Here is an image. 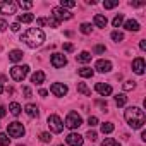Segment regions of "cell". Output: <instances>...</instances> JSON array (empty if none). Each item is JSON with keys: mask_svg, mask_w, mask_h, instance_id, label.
Segmentation results:
<instances>
[{"mask_svg": "<svg viewBox=\"0 0 146 146\" xmlns=\"http://www.w3.org/2000/svg\"><path fill=\"white\" fill-rule=\"evenodd\" d=\"M16 9L17 5L14 2H9V0H4V2H0V14H16Z\"/></svg>", "mask_w": 146, "mask_h": 146, "instance_id": "ba28073f", "label": "cell"}, {"mask_svg": "<svg viewBox=\"0 0 146 146\" xmlns=\"http://www.w3.org/2000/svg\"><path fill=\"white\" fill-rule=\"evenodd\" d=\"M62 48H64L65 52H74V45H72V43H64Z\"/></svg>", "mask_w": 146, "mask_h": 146, "instance_id": "74e56055", "label": "cell"}, {"mask_svg": "<svg viewBox=\"0 0 146 146\" xmlns=\"http://www.w3.org/2000/svg\"><path fill=\"white\" fill-rule=\"evenodd\" d=\"M7 28H9V24H7L4 19H0V31H5Z\"/></svg>", "mask_w": 146, "mask_h": 146, "instance_id": "b9f144b4", "label": "cell"}, {"mask_svg": "<svg viewBox=\"0 0 146 146\" xmlns=\"http://www.w3.org/2000/svg\"><path fill=\"white\" fill-rule=\"evenodd\" d=\"M7 132H9L11 137H23L24 132H26V129H24V125L21 122H11L7 125Z\"/></svg>", "mask_w": 146, "mask_h": 146, "instance_id": "277c9868", "label": "cell"}, {"mask_svg": "<svg viewBox=\"0 0 146 146\" xmlns=\"http://www.w3.org/2000/svg\"><path fill=\"white\" fill-rule=\"evenodd\" d=\"M17 146H24V144H17Z\"/></svg>", "mask_w": 146, "mask_h": 146, "instance_id": "f5cc1de1", "label": "cell"}, {"mask_svg": "<svg viewBox=\"0 0 146 146\" xmlns=\"http://www.w3.org/2000/svg\"><path fill=\"white\" fill-rule=\"evenodd\" d=\"M52 14H53V17L57 21H69V19H72V14L67 9H62V7H53Z\"/></svg>", "mask_w": 146, "mask_h": 146, "instance_id": "52a82bcc", "label": "cell"}, {"mask_svg": "<svg viewBox=\"0 0 146 146\" xmlns=\"http://www.w3.org/2000/svg\"><path fill=\"white\" fill-rule=\"evenodd\" d=\"M81 124H83V119H81V115H79L78 112H70V113L65 117V125H67L69 129H78Z\"/></svg>", "mask_w": 146, "mask_h": 146, "instance_id": "5b68a950", "label": "cell"}, {"mask_svg": "<svg viewBox=\"0 0 146 146\" xmlns=\"http://www.w3.org/2000/svg\"><path fill=\"white\" fill-rule=\"evenodd\" d=\"M139 48H141V50H146V40H143V41L139 43Z\"/></svg>", "mask_w": 146, "mask_h": 146, "instance_id": "c3c4849f", "label": "cell"}, {"mask_svg": "<svg viewBox=\"0 0 146 146\" xmlns=\"http://www.w3.org/2000/svg\"><path fill=\"white\" fill-rule=\"evenodd\" d=\"M112 40L117 41V43H120V41L124 40V35H122L120 31H112Z\"/></svg>", "mask_w": 146, "mask_h": 146, "instance_id": "1f68e13d", "label": "cell"}, {"mask_svg": "<svg viewBox=\"0 0 146 146\" xmlns=\"http://www.w3.org/2000/svg\"><path fill=\"white\" fill-rule=\"evenodd\" d=\"M9 110H11V113H12V115H16V117H17V115L21 113V110H23V108H21V105H19L17 102H12V103L9 105Z\"/></svg>", "mask_w": 146, "mask_h": 146, "instance_id": "44dd1931", "label": "cell"}, {"mask_svg": "<svg viewBox=\"0 0 146 146\" xmlns=\"http://www.w3.org/2000/svg\"><path fill=\"white\" fill-rule=\"evenodd\" d=\"M28 72H29V65H14L11 69V78L17 83L24 81V78L28 76Z\"/></svg>", "mask_w": 146, "mask_h": 146, "instance_id": "3957f363", "label": "cell"}, {"mask_svg": "<svg viewBox=\"0 0 146 146\" xmlns=\"http://www.w3.org/2000/svg\"><path fill=\"white\" fill-rule=\"evenodd\" d=\"M86 137H88L90 141H95V139L98 137V134H96L95 131H88V134H86Z\"/></svg>", "mask_w": 146, "mask_h": 146, "instance_id": "8d00e7d4", "label": "cell"}, {"mask_svg": "<svg viewBox=\"0 0 146 146\" xmlns=\"http://www.w3.org/2000/svg\"><path fill=\"white\" fill-rule=\"evenodd\" d=\"M83 141H84V137L81 134H78V132H70L65 137V143L70 144V146H83Z\"/></svg>", "mask_w": 146, "mask_h": 146, "instance_id": "9c48e42d", "label": "cell"}, {"mask_svg": "<svg viewBox=\"0 0 146 146\" xmlns=\"http://www.w3.org/2000/svg\"><path fill=\"white\" fill-rule=\"evenodd\" d=\"M48 93H46V90H40V96H46Z\"/></svg>", "mask_w": 146, "mask_h": 146, "instance_id": "681fc988", "label": "cell"}, {"mask_svg": "<svg viewBox=\"0 0 146 146\" xmlns=\"http://www.w3.org/2000/svg\"><path fill=\"white\" fill-rule=\"evenodd\" d=\"M76 58H78V62H83V64H86V62H90V60H91V53H90V52H81V53H79Z\"/></svg>", "mask_w": 146, "mask_h": 146, "instance_id": "7402d4cb", "label": "cell"}, {"mask_svg": "<svg viewBox=\"0 0 146 146\" xmlns=\"http://www.w3.org/2000/svg\"><path fill=\"white\" fill-rule=\"evenodd\" d=\"M124 28H125L127 31H139V23H137L136 19H129V21H125Z\"/></svg>", "mask_w": 146, "mask_h": 146, "instance_id": "2e32d148", "label": "cell"}, {"mask_svg": "<svg viewBox=\"0 0 146 146\" xmlns=\"http://www.w3.org/2000/svg\"><path fill=\"white\" fill-rule=\"evenodd\" d=\"M95 90L102 95V96H108V95H112V86L110 84H103V83H96V86H95Z\"/></svg>", "mask_w": 146, "mask_h": 146, "instance_id": "5bb4252c", "label": "cell"}, {"mask_svg": "<svg viewBox=\"0 0 146 146\" xmlns=\"http://www.w3.org/2000/svg\"><path fill=\"white\" fill-rule=\"evenodd\" d=\"M43 81H45V72L43 70H36L31 76V83L33 84H43Z\"/></svg>", "mask_w": 146, "mask_h": 146, "instance_id": "9a60e30c", "label": "cell"}, {"mask_svg": "<svg viewBox=\"0 0 146 146\" xmlns=\"http://www.w3.org/2000/svg\"><path fill=\"white\" fill-rule=\"evenodd\" d=\"M33 19H35L33 14H19V16H17V21H19V23H31Z\"/></svg>", "mask_w": 146, "mask_h": 146, "instance_id": "cb8c5ba5", "label": "cell"}, {"mask_svg": "<svg viewBox=\"0 0 146 146\" xmlns=\"http://www.w3.org/2000/svg\"><path fill=\"white\" fill-rule=\"evenodd\" d=\"M102 146H120V143L115 141L113 137H105L103 143H102Z\"/></svg>", "mask_w": 146, "mask_h": 146, "instance_id": "4316f807", "label": "cell"}, {"mask_svg": "<svg viewBox=\"0 0 146 146\" xmlns=\"http://www.w3.org/2000/svg\"><path fill=\"white\" fill-rule=\"evenodd\" d=\"M50 62H52V65H53L55 69H60V67H64V65L67 64V58H65V55H62V53H53L52 58H50Z\"/></svg>", "mask_w": 146, "mask_h": 146, "instance_id": "30bf717a", "label": "cell"}, {"mask_svg": "<svg viewBox=\"0 0 146 146\" xmlns=\"http://www.w3.org/2000/svg\"><path fill=\"white\" fill-rule=\"evenodd\" d=\"M24 110H26V113L29 115V117H38V107L36 105H33V103H28L26 107H24Z\"/></svg>", "mask_w": 146, "mask_h": 146, "instance_id": "ac0fdd59", "label": "cell"}, {"mask_svg": "<svg viewBox=\"0 0 146 146\" xmlns=\"http://www.w3.org/2000/svg\"><path fill=\"white\" fill-rule=\"evenodd\" d=\"M21 41H24L29 48H38L45 41V33L40 28H29L26 33H23Z\"/></svg>", "mask_w": 146, "mask_h": 146, "instance_id": "6da1fadb", "label": "cell"}, {"mask_svg": "<svg viewBox=\"0 0 146 146\" xmlns=\"http://www.w3.org/2000/svg\"><path fill=\"white\" fill-rule=\"evenodd\" d=\"M113 124L112 122H105V124H102V132L103 134H110V132H113Z\"/></svg>", "mask_w": 146, "mask_h": 146, "instance_id": "484cf974", "label": "cell"}, {"mask_svg": "<svg viewBox=\"0 0 146 146\" xmlns=\"http://www.w3.org/2000/svg\"><path fill=\"white\" fill-rule=\"evenodd\" d=\"M23 93H24V98H31V88L24 86V88H23Z\"/></svg>", "mask_w": 146, "mask_h": 146, "instance_id": "ab89813d", "label": "cell"}, {"mask_svg": "<svg viewBox=\"0 0 146 146\" xmlns=\"http://www.w3.org/2000/svg\"><path fill=\"white\" fill-rule=\"evenodd\" d=\"M76 5V2H74V0H60V7L62 9H70V7H74Z\"/></svg>", "mask_w": 146, "mask_h": 146, "instance_id": "f546056e", "label": "cell"}, {"mask_svg": "<svg viewBox=\"0 0 146 146\" xmlns=\"http://www.w3.org/2000/svg\"><path fill=\"white\" fill-rule=\"evenodd\" d=\"M23 57H24V53L21 50H12L9 53V60L11 62H19V60H23Z\"/></svg>", "mask_w": 146, "mask_h": 146, "instance_id": "e0dca14e", "label": "cell"}, {"mask_svg": "<svg viewBox=\"0 0 146 146\" xmlns=\"http://www.w3.org/2000/svg\"><path fill=\"white\" fill-rule=\"evenodd\" d=\"M93 21H95V24H96L98 28H105V26H107V17L102 16V14H96Z\"/></svg>", "mask_w": 146, "mask_h": 146, "instance_id": "d6986e66", "label": "cell"}, {"mask_svg": "<svg viewBox=\"0 0 146 146\" xmlns=\"http://www.w3.org/2000/svg\"><path fill=\"white\" fill-rule=\"evenodd\" d=\"M48 127H50L52 132L60 134V132L64 131V122L60 120L58 115H50V117H48Z\"/></svg>", "mask_w": 146, "mask_h": 146, "instance_id": "8992f818", "label": "cell"}, {"mask_svg": "<svg viewBox=\"0 0 146 146\" xmlns=\"http://www.w3.org/2000/svg\"><path fill=\"white\" fill-rule=\"evenodd\" d=\"M40 139H41L43 143H50V141H52V134H50V132H41V134H40Z\"/></svg>", "mask_w": 146, "mask_h": 146, "instance_id": "836d02e7", "label": "cell"}, {"mask_svg": "<svg viewBox=\"0 0 146 146\" xmlns=\"http://www.w3.org/2000/svg\"><path fill=\"white\" fill-rule=\"evenodd\" d=\"M95 69L98 70V72H110L112 70V62L110 60H98L96 64H95Z\"/></svg>", "mask_w": 146, "mask_h": 146, "instance_id": "8fae6325", "label": "cell"}, {"mask_svg": "<svg viewBox=\"0 0 146 146\" xmlns=\"http://www.w3.org/2000/svg\"><path fill=\"white\" fill-rule=\"evenodd\" d=\"M46 21H48V19H45V17H38V21H36V23H38V26H45V24H46Z\"/></svg>", "mask_w": 146, "mask_h": 146, "instance_id": "f6af8a7d", "label": "cell"}, {"mask_svg": "<svg viewBox=\"0 0 146 146\" xmlns=\"http://www.w3.org/2000/svg\"><path fill=\"white\" fill-rule=\"evenodd\" d=\"M11 29H12V31H19V23H14V24H11Z\"/></svg>", "mask_w": 146, "mask_h": 146, "instance_id": "7dc6e473", "label": "cell"}, {"mask_svg": "<svg viewBox=\"0 0 146 146\" xmlns=\"http://www.w3.org/2000/svg\"><path fill=\"white\" fill-rule=\"evenodd\" d=\"M91 29H93V28H91V24H88V23H83V24H81V33L90 35V33H91Z\"/></svg>", "mask_w": 146, "mask_h": 146, "instance_id": "d6a6232c", "label": "cell"}, {"mask_svg": "<svg viewBox=\"0 0 146 146\" xmlns=\"http://www.w3.org/2000/svg\"><path fill=\"white\" fill-rule=\"evenodd\" d=\"M2 93H4V86H2V84H0V95H2Z\"/></svg>", "mask_w": 146, "mask_h": 146, "instance_id": "816d5d0a", "label": "cell"}, {"mask_svg": "<svg viewBox=\"0 0 146 146\" xmlns=\"http://www.w3.org/2000/svg\"><path fill=\"white\" fill-rule=\"evenodd\" d=\"M50 90H52V93H53L55 96H64V95H67V86L62 84V83H53Z\"/></svg>", "mask_w": 146, "mask_h": 146, "instance_id": "7c38bea8", "label": "cell"}, {"mask_svg": "<svg viewBox=\"0 0 146 146\" xmlns=\"http://www.w3.org/2000/svg\"><path fill=\"white\" fill-rule=\"evenodd\" d=\"M95 52H96V53H103V52H105V46H103V45H96V46H95Z\"/></svg>", "mask_w": 146, "mask_h": 146, "instance_id": "7bdbcfd3", "label": "cell"}, {"mask_svg": "<svg viewBox=\"0 0 146 146\" xmlns=\"http://www.w3.org/2000/svg\"><path fill=\"white\" fill-rule=\"evenodd\" d=\"M5 113H7L5 107H2V105H0V119H2V117H5Z\"/></svg>", "mask_w": 146, "mask_h": 146, "instance_id": "bcb514c9", "label": "cell"}, {"mask_svg": "<svg viewBox=\"0 0 146 146\" xmlns=\"http://www.w3.org/2000/svg\"><path fill=\"white\" fill-rule=\"evenodd\" d=\"M129 5H131V7H143L144 2H129Z\"/></svg>", "mask_w": 146, "mask_h": 146, "instance_id": "ee69618b", "label": "cell"}, {"mask_svg": "<svg viewBox=\"0 0 146 146\" xmlns=\"http://www.w3.org/2000/svg\"><path fill=\"white\" fill-rule=\"evenodd\" d=\"M78 91H79V93H83L84 96H90V95H91V90H90L84 83H78Z\"/></svg>", "mask_w": 146, "mask_h": 146, "instance_id": "603a6c76", "label": "cell"}, {"mask_svg": "<svg viewBox=\"0 0 146 146\" xmlns=\"http://www.w3.org/2000/svg\"><path fill=\"white\" fill-rule=\"evenodd\" d=\"M125 103H127V96H125V95L120 93V95L115 96V105H117V107H124Z\"/></svg>", "mask_w": 146, "mask_h": 146, "instance_id": "d4e9b609", "label": "cell"}, {"mask_svg": "<svg viewBox=\"0 0 146 146\" xmlns=\"http://www.w3.org/2000/svg\"><path fill=\"white\" fill-rule=\"evenodd\" d=\"M141 139H143V141H146V131H143V132H141Z\"/></svg>", "mask_w": 146, "mask_h": 146, "instance_id": "f907efd6", "label": "cell"}, {"mask_svg": "<svg viewBox=\"0 0 146 146\" xmlns=\"http://www.w3.org/2000/svg\"><path fill=\"white\" fill-rule=\"evenodd\" d=\"M122 23H124V14H119V16H115V17H113V21H112L113 28H119Z\"/></svg>", "mask_w": 146, "mask_h": 146, "instance_id": "4dcf8cb0", "label": "cell"}, {"mask_svg": "<svg viewBox=\"0 0 146 146\" xmlns=\"http://www.w3.org/2000/svg\"><path fill=\"white\" fill-rule=\"evenodd\" d=\"M134 86H136V84H134V81H125V83H124V90H125V91L134 90Z\"/></svg>", "mask_w": 146, "mask_h": 146, "instance_id": "e575fe53", "label": "cell"}, {"mask_svg": "<svg viewBox=\"0 0 146 146\" xmlns=\"http://www.w3.org/2000/svg\"><path fill=\"white\" fill-rule=\"evenodd\" d=\"M132 70L136 72V74H139V76L144 72V58L143 57H137V58L132 60Z\"/></svg>", "mask_w": 146, "mask_h": 146, "instance_id": "4fadbf2b", "label": "cell"}, {"mask_svg": "<svg viewBox=\"0 0 146 146\" xmlns=\"http://www.w3.org/2000/svg\"><path fill=\"white\" fill-rule=\"evenodd\" d=\"M78 72H79L81 78H93V74H95V70L90 69V67H83V69H79Z\"/></svg>", "mask_w": 146, "mask_h": 146, "instance_id": "ffe728a7", "label": "cell"}, {"mask_svg": "<svg viewBox=\"0 0 146 146\" xmlns=\"http://www.w3.org/2000/svg\"><path fill=\"white\" fill-rule=\"evenodd\" d=\"M60 146H64V144H60Z\"/></svg>", "mask_w": 146, "mask_h": 146, "instance_id": "db71d44e", "label": "cell"}, {"mask_svg": "<svg viewBox=\"0 0 146 146\" xmlns=\"http://www.w3.org/2000/svg\"><path fill=\"white\" fill-rule=\"evenodd\" d=\"M17 5H19L21 9H31V7H33V2H23V0H21Z\"/></svg>", "mask_w": 146, "mask_h": 146, "instance_id": "d590c367", "label": "cell"}, {"mask_svg": "<svg viewBox=\"0 0 146 146\" xmlns=\"http://www.w3.org/2000/svg\"><path fill=\"white\" fill-rule=\"evenodd\" d=\"M46 23H48L50 26H53V28H58V24H60V21H57L55 17H52V19H48Z\"/></svg>", "mask_w": 146, "mask_h": 146, "instance_id": "f35d334b", "label": "cell"}, {"mask_svg": "<svg viewBox=\"0 0 146 146\" xmlns=\"http://www.w3.org/2000/svg\"><path fill=\"white\" fill-rule=\"evenodd\" d=\"M9 143H11V137H9V134L0 132V146H9Z\"/></svg>", "mask_w": 146, "mask_h": 146, "instance_id": "83f0119b", "label": "cell"}, {"mask_svg": "<svg viewBox=\"0 0 146 146\" xmlns=\"http://www.w3.org/2000/svg\"><path fill=\"white\" fill-rule=\"evenodd\" d=\"M117 5H119V0H105V2H103V7L105 9H113Z\"/></svg>", "mask_w": 146, "mask_h": 146, "instance_id": "f1b7e54d", "label": "cell"}, {"mask_svg": "<svg viewBox=\"0 0 146 146\" xmlns=\"http://www.w3.org/2000/svg\"><path fill=\"white\" fill-rule=\"evenodd\" d=\"M124 117H125L127 124H129L132 129H141V127L144 125V122H146V115H144V112H143L139 107H129V108L125 110Z\"/></svg>", "mask_w": 146, "mask_h": 146, "instance_id": "7a4b0ae2", "label": "cell"}, {"mask_svg": "<svg viewBox=\"0 0 146 146\" xmlns=\"http://www.w3.org/2000/svg\"><path fill=\"white\" fill-rule=\"evenodd\" d=\"M88 124H90L91 127H95V125L98 124V119H96V117H90V119H88Z\"/></svg>", "mask_w": 146, "mask_h": 146, "instance_id": "60d3db41", "label": "cell"}]
</instances>
